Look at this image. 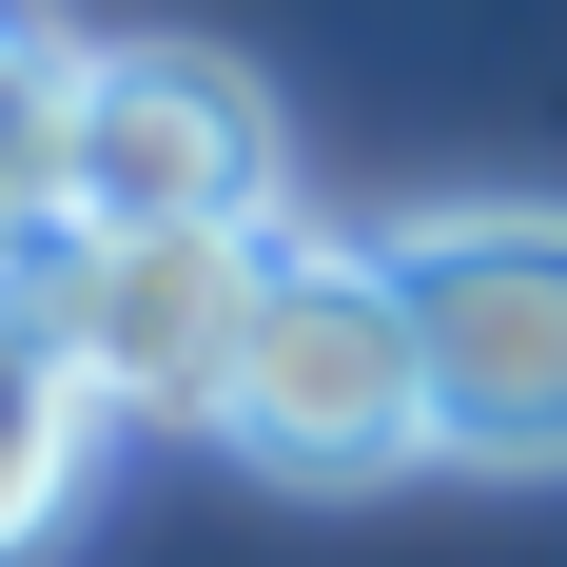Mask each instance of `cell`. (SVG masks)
I'll return each mask as SVG.
<instances>
[{
    "mask_svg": "<svg viewBox=\"0 0 567 567\" xmlns=\"http://www.w3.org/2000/svg\"><path fill=\"white\" fill-rule=\"evenodd\" d=\"M196 431L235 470H275V489H392V470H431V352H411L392 255L372 235H293Z\"/></svg>",
    "mask_w": 567,
    "mask_h": 567,
    "instance_id": "cell-1",
    "label": "cell"
},
{
    "mask_svg": "<svg viewBox=\"0 0 567 567\" xmlns=\"http://www.w3.org/2000/svg\"><path fill=\"white\" fill-rule=\"evenodd\" d=\"M431 352L451 470H567V196H431L372 235Z\"/></svg>",
    "mask_w": 567,
    "mask_h": 567,
    "instance_id": "cell-2",
    "label": "cell"
},
{
    "mask_svg": "<svg viewBox=\"0 0 567 567\" xmlns=\"http://www.w3.org/2000/svg\"><path fill=\"white\" fill-rule=\"evenodd\" d=\"M293 235L275 216H176V235H20V313L59 333V372L99 411H216L255 293Z\"/></svg>",
    "mask_w": 567,
    "mask_h": 567,
    "instance_id": "cell-3",
    "label": "cell"
},
{
    "mask_svg": "<svg viewBox=\"0 0 567 567\" xmlns=\"http://www.w3.org/2000/svg\"><path fill=\"white\" fill-rule=\"evenodd\" d=\"M176 216H275V99L216 40H79L40 235H176Z\"/></svg>",
    "mask_w": 567,
    "mask_h": 567,
    "instance_id": "cell-4",
    "label": "cell"
},
{
    "mask_svg": "<svg viewBox=\"0 0 567 567\" xmlns=\"http://www.w3.org/2000/svg\"><path fill=\"white\" fill-rule=\"evenodd\" d=\"M79 470H99V392H79V372H59V333L0 293V567H20V548H59Z\"/></svg>",
    "mask_w": 567,
    "mask_h": 567,
    "instance_id": "cell-5",
    "label": "cell"
},
{
    "mask_svg": "<svg viewBox=\"0 0 567 567\" xmlns=\"http://www.w3.org/2000/svg\"><path fill=\"white\" fill-rule=\"evenodd\" d=\"M59 99H79V40H59L40 0H0V216H40V176H59Z\"/></svg>",
    "mask_w": 567,
    "mask_h": 567,
    "instance_id": "cell-6",
    "label": "cell"
},
{
    "mask_svg": "<svg viewBox=\"0 0 567 567\" xmlns=\"http://www.w3.org/2000/svg\"><path fill=\"white\" fill-rule=\"evenodd\" d=\"M20 235H40V216H0V293H20Z\"/></svg>",
    "mask_w": 567,
    "mask_h": 567,
    "instance_id": "cell-7",
    "label": "cell"
}]
</instances>
